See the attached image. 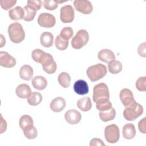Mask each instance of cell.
Wrapping results in <instances>:
<instances>
[{
	"label": "cell",
	"mask_w": 146,
	"mask_h": 146,
	"mask_svg": "<svg viewBox=\"0 0 146 146\" xmlns=\"http://www.w3.org/2000/svg\"><path fill=\"white\" fill-rule=\"evenodd\" d=\"M7 31L9 38L13 43H21L25 38V33L23 27L18 22L11 23L9 26Z\"/></svg>",
	"instance_id": "cell-1"
},
{
	"label": "cell",
	"mask_w": 146,
	"mask_h": 146,
	"mask_svg": "<svg viewBox=\"0 0 146 146\" xmlns=\"http://www.w3.org/2000/svg\"><path fill=\"white\" fill-rule=\"evenodd\" d=\"M87 75L91 82H96L105 76L107 73L106 66L101 63L90 66L86 71Z\"/></svg>",
	"instance_id": "cell-2"
},
{
	"label": "cell",
	"mask_w": 146,
	"mask_h": 146,
	"mask_svg": "<svg viewBox=\"0 0 146 146\" xmlns=\"http://www.w3.org/2000/svg\"><path fill=\"white\" fill-rule=\"evenodd\" d=\"M143 113V108L136 101L125 107L123 111V116L128 121H133Z\"/></svg>",
	"instance_id": "cell-3"
},
{
	"label": "cell",
	"mask_w": 146,
	"mask_h": 146,
	"mask_svg": "<svg viewBox=\"0 0 146 146\" xmlns=\"http://www.w3.org/2000/svg\"><path fill=\"white\" fill-rule=\"evenodd\" d=\"M89 34L87 30L81 29L79 30L71 40L72 47L75 49H80L84 46L88 42Z\"/></svg>",
	"instance_id": "cell-4"
},
{
	"label": "cell",
	"mask_w": 146,
	"mask_h": 146,
	"mask_svg": "<svg viewBox=\"0 0 146 146\" xmlns=\"http://www.w3.org/2000/svg\"><path fill=\"white\" fill-rule=\"evenodd\" d=\"M93 100L96 101L102 99H110V93L108 86L104 83H100L95 85L93 89Z\"/></svg>",
	"instance_id": "cell-5"
},
{
	"label": "cell",
	"mask_w": 146,
	"mask_h": 146,
	"mask_svg": "<svg viewBox=\"0 0 146 146\" xmlns=\"http://www.w3.org/2000/svg\"><path fill=\"white\" fill-rule=\"evenodd\" d=\"M105 139L110 143H115L118 141L120 137L119 127L114 124L107 125L104 129Z\"/></svg>",
	"instance_id": "cell-6"
},
{
	"label": "cell",
	"mask_w": 146,
	"mask_h": 146,
	"mask_svg": "<svg viewBox=\"0 0 146 146\" xmlns=\"http://www.w3.org/2000/svg\"><path fill=\"white\" fill-rule=\"evenodd\" d=\"M56 19L53 15L50 13H41L38 18L39 25L43 27L51 28L55 25Z\"/></svg>",
	"instance_id": "cell-7"
},
{
	"label": "cell",
	"mask_w": 146,
	"mask_h": 146,
	"mask_svg": "<svg viewBox=\"0 0 146 146\" xmlns=\"http://www.w3.org/2000/svg\"><path fill=\"white\" fill-rule=\"evenodd\" d=\"M60 18L63 23L72 22L74 19V10L72 6L70 5L62 6L60 9Z\"/></svg>",
	"instance_id": "cell-8"
},
{
	"label": "cell",
	"mask_w": 146,
	"mask_h": 146,
	"mask_svg": "<svg viewBox=\"0 0 146 146\" xmlns=\"http://www.w3.org/2000/svg\"><path fill=\"white\" fill-rule=\"evenodd\" d=\"M74 5L76 11L84 14H90L93 10V6L88 0H75Z\"/></svg>",
	"instance_id": "cell-9"
},
{
	"label": "cell",
	"mask_w": 146,
	"mask_h": 146,
	"mask_svg": "<svg viewBox=\"0 0 146 146\" xmlns=\"http://www.w3.org/2000/svg\"><path fill=\"white\" fill-rule=\"evenodd\" d=\"M41 64L43 70L48 74H54L56 70V63L54 61L53 56L49 53H47L46 58Z\"/></svg>",
	"instance_id": "cell-10"
},
{
	"label": "cell",
	"mask_w": 146,
	"mask_h": 146,
	"mask_svg": "<svg viewBox=\"0 0 146 146\" xmlns=\"http://www.w3.org/2000/svg\"><path fill=\"white\" fill-rule=\"evenodd\" d=\"M16 64V60L6 51L0 52V65L6 68H12Z\"/></svg>",
	"instance_id": "cell-11"
},
{
	"label": "cell",
	"mask_w": 146,
	"mask_h": 146,
	"mask_svg": "<svg viewBox=\"0 0 146 146\" xmlns=\"http://www.w3.org/2000/svg\"><path fill=\"white\" fill-rule=\"evenodd\" d=\"M64 118L68 123L70 124H76L81 120L82 115L76 110L71 109L65 113Z\"/></svg>",
	"instance_id": "cell-12"
},
{
	"label": "cell",
	"mask_w": 146,
	"mask_h": 146,
	"mask_svg": "<svg viewBox=\"0 0 146 146\" xmlns=\"http://www.w3.org/2000/svg\"><path fill=\"white\" fill-rule=\"evenodd\" d=\"M119 97L121 103L125 107L135 101L132 92L128 88L122 89L120 91Z\"/></svg>",
	"instance_id": "cell-13"
},
{
	"label": "cell",
	"mask_w": 146,
	"mask_h": 146,
	"mask_svg": "<svg viewBox=\"0 0 146 146\" xmlns=\"http://www.w3.org/2000/svg\"><path fill=\"white\" fill-rule=\"evenodd\" d=\"M66 103L64 98L62 97H57L54 99L50 105L51 110L55 112L62 111L66 107Z\"/></svg>",
	"instance_id": "cell-14"
},
{
	"label": "cell",
	"mask_w": 146,
	"mask_h": 146,
	"mask_svg": "<svg viewBox=\"0 0 146 146\" xmlns=\"http://www.w3.org/2000/svg\"><path fill=\"white\" fill-rule=\"evenodd\" d=\"M74 90L78 95H83L88 93L89 88L87 82L83 80H78L74 84Z\"/></svg>",
	"instance_id": "cell-15"
},
{
	"label": "cell",
	"mask_w": 146,
	"mask_h": 146,
	"mask_svg": "<svg viewBox=\"0 0 146 146\" xmlns=\"http://www.w3.org/2000/svg\"><path fill=\"white\" fill-rule=\"evenodd\" d=\"M98 59L106 63H109L110 62L115 59V55L114 53L109 49H103L100 50L98 54Z\"/></svg>",
	"instance_id": "cell-16"
},
{
	"label": "cell",
	"mask_w": 146,
	"mask_h": 146,
	"mask_svg": "<svg viewBox=\"0 0 146 146\" xmlns=\"http://www.w3.org/2000/svg\"><path fill=\"white\" fill-rule=\"evenodd\" d=\"M17 95L22 99L27 98L31 93V90L30 86L27 84H21L17 86L15 90Z\"/></svg>",
	"instance_id": "cell-17"
},
{
	"label": "cell",
	"mask_w": 146,
	"mask_h": 146,
	"mask_svg": "<svg viewBox=\"0 0 146 146\" xmlns=\"http://www.w3.org/2000/svg\"><path fill=\"white\" fill-rule=\"evenodd\" d=\"M9 15L11 19L18 21L23 19L25 16V11L21 6H16L9 11Z\"/></svg>",
	"instance_id": "cell-18"
},
{
	"label": "cell",
	"mask_w": 146,
	"mask_h": 146,
	"mask_svg": "<svg viewBox=\"0 0 146 146\" xmlns=\"http://www.w3.org/2000/svg\"><path fill=\"white\" fill-rule=\"evenodd\" d=\"M122 133L123 137L126 139H132L136 135V129L135 125L132 123L125 124L123 127Z\"/></svg>",
	"instance_id": "cell-19"
},
{
	"label": "cell",
	"mask_w": 146,
	"mask_h": 146,
	"mask_svg": "<svg viewBox=\"0 0 146 146\" xmlns=\"http://www.w3.org/2000/svg\"><path fill=\"white\" fill-rule=\"evenodd\" d=\"M31 83L34 88L38 90L45 89L47 85V80L42 76H36L34 77L32 79Z\"/></svg>",
	"instance_id": "cell-20"
},
{
	"label": "cell",
	"mask_w": 146,
	"mask_h": 146,
	"mask_svg": "<svg viewBox=\"0 0 146 146\" xmlns=\"http://www.w3.org/2000/svg\"><path fill=\"white\" fill-rule=\"evenodd\" d=\"M54 41V36L50 32H43L40 37V42L42 46L44 47L52 46Z\"/></svg>",
	"instance_id": "cell-21"
},
{
	"label": "cell",
	"mask_w": 146,
	"mask_h": 146,
	"mask_svg": "<svg viewBox=\"0 0 146 146\" xmlns=\"http://www.w3.org/2000/svg\"><path fill=\"white\" fill-rule=\"evenodd\" d=\"M33 75V68L27 64L22 66L19 70L20 78L25 80H30Z\"/></svg>",
	"instance_id": "cell-22"
},
{
	"label": "cell",
	"mask_w": 146,
	"mask_h": 146,
	"mask_svg": "<svg viewBox=\"0 0 146 146\" xmlns=\"http://www.w3.org/2000/svg\"><path fill=\"white\" fill-rule=\"evenodd\" d=\"M77 107L82 111H88L92 107V103L89 97H83L79 99L77 103Z\"/></svg>",
	"instance_id": "cell-23"
},
{
	"label": "cell",
	"mask_w": 146,
	"mask_h": 146,
	"mask_svg": "<svg viewBox=\"0 0 146 146\" xmlns=\"http://www.w3.org/2000/svg\"><path fill=\"white\" fill-rule=\"evenodd\" d=\"M42 100V95L38 92H33L27 98V103L32 106H36L40 104Z\"/></svg>",
	"instance_id": "cell-24"
},
{
	"label": "cell",
	"mask_w": 146,
	"mask_h": 146,
	"mask_svg": "<svg viewBox=\"0 0 146 146\" xmlns=\"http://www.w3.org/2000/svg\"><path fill=\"white\" fill-rule=\"evenodd\" d=\"M99 117L100 119L103 121H108L113 120L116 116V111L114 108H111V109L105 111H100Z\"/></svg>",
	"instance_id": "cell-25"
},
{
	"label": "cell",
	"mask_w": 146,
	"mask_h": 146,
	"mask_svg": "<svg viewBox=\"0 0 146 146\" xmlns=\"http://www.w3.org/2000/svg\"><path fill=\"white\" fill-rule=\"evenodd\" d=\"M95 103L96 108L99 111H107L112 107V103L109 100V99H102L98 100Z\"/></svg>",
	"instance_id": "cell-26"
},
{
	"label": "cell",
	"mask_w": 146,
	"mask_h": 146,
	"mask_svg": "<svg viewBox=\"0 0 146 146\" xmlns=\"http://www.w3.org/2000/svg\"><path fill=\"white\" fill-rule=\"evenodd\" d=\"M108 68L110 73L112 74H117L121 71L122 64L118 60H113L108 63Z\"/></svg>",
	"instance_id": "cell-27"
},
{
	"label": "cell",
	"mask_w": 146,
	"mask_h": 146,
	"mask_svg": "<svg viewBox=\"0 0 146 146\" xmlns=\"http://www.w3.org/2000/svg\"><path fill=\"white\" fill-rule=\"evenodd\" d=\"M58 80L62 87L63 88H68L70 85L71 77L68 73L62 72L58 75Z\"/></svg>",
	"instance_id": "cell-28"
},
{
	"label": "cell",
	"mask_w": 146,
	"mask_h": 146,
	"mask_svg": "<svg viewBox=\"0 0 146 146\" xmlns=\"http://www.w3.org/2000/svg\"><path fill=\"white\" fill-rule=\"evenodd\" d=\"M47 55V53L40 49H34L31 53V57L33 59L39 63H42Z\"/></svg>",
	"instance_id": "cell-29"
},
{
	"label": "cell",
	"mask_w": 146,
	"mask_h": 146,
	"mask_svg": "<svg viewBox=\"0 0 146 146\" xmlns=\"http://www.w3.org/2000/svg\"><path fill=\"white\" fill-rule=\"evenodd\" d=\"M22 130L25 137L28 139H34L36 138L38 135L37 129L33 124L26 127Z\"/></svg>",
	"instance_id": "cell-30"
},
{
	"label": "cell",
	"mask_w": 146,
	"mask_h": 146,
	"mask_svg": "<svg viewBox=\"0 0 146 146\" xmlns=\"http://www.w3.org/2000/svg\"><path fill=\"white\" fill-rule=\"evenodd\" d=\"M23 9L25 11V16L23 19L27 22L33 21L35 16L36 11L28 5L25 6Z\"/></svg>",
	"instance_id": "cell-31"
},
{
	"label": "cell",
	"mask_w": 146,
	"mask_h": 146,
	"mask_svg": "<svg viewBox=\"0 0 146 146\" xmlns=\"http://www.w3.org/2000/svg\"><path fill=\"white\" fill-rule=\"evenodd\" d=\"M55 44L58 50L61 51L65 50L68 46V40L63 39L60 35H58L55 38Z\"/></svg>",
	"instance_id": "cell-32"
},
{
	"label": "cell",
	"mask_w": 146,
	"mask_h": 146,
	"mask_svg": "<svg viewBox=\"0 0 146 146\" xmlns=\"http://www.w3.org/2000/svg\"><path fill=\"white\" fill-rule=\"evenodd\" d=\"M19 126L22 129H23L26 127L33 124V120L32 117L28 115H24L22 116L19 121Z\"/></svg>",
	"instance_id": "cell-33"
},
{
	"label": "cell",
	"mask_w": 146,
	"mask_h": 146,
	"mask_svg": "<svg viewBox=\"0 0 146 146\" xmlns=\"http://www.w3.org/2000/svg\"><path fill=\"white\" fill-rule=\"evenodd\" d=\"M73 34L74 31L71 27H66L61 30L60 36L63 39L68 40L73 36Z\"/></svg>",
	"instance_id": "cell-34"
},
{
	"label": "cell",
	"mask_w": 146,
	"mask_h": 146,
	"mask_svg": "<svg viewBox=\"0 0 146 146\" xmlns=\"http://www.w3.org/2000/svg\"><path fill=\"white\" fill-rule=\"evenodd\" d=\"M43 7L48 10H55L58 6V3L56 1L53 0H44L42 2Z\"/></svg>",
	"instance_id": "cell-35"
},
{
	"label": "cell",
	"mask_w": 146,
	"mask_h": 146,
	"mask_svg": "<svg viewBox=\"0 0 146 146\" xmlns=\"http://www.w3.org/2000/svg\"><path fill=\"white\" fill-rule=\"evenodd\" d=\"M145 83H146V77L142 76L138 78L136 82V87L140 91H145Z\"/></svg>",
	"instance_id": "cell-36"
},
{
	"label": "cell",
	"mask_w": 146,
	"mask_h": 146,
	"mask_svg": "<svg viewBox=\"0 0 146 146\" xmlns=\"http://www.w3.org/2000/svg\"><path fill=\"white\" fill-rule=\"evenodd\" d=\"M16 3V0H2L1 2V6L4 10H7L15 5Z\"/></svg>",
	"instance_id": "cell-37"
},
{
	"label": "cell",
	"mask_w": 146,
	"mask_h": 146,
	"mask_svg": "<svg viewBox=\"0 0 146 146\" xmlns=\"http://www.w3.org/2000/svg\"><path fill=\"white\" fill-rule=\"evenodd\" d=\"M27 5L28 6L31 7L36 11L40 10V9L42 7V5H43L42 1L39 0H35V1H27Z\"/></svg>",
	"instance_id": "cell-38"
},
{
	"label": "cell",
	"mask_w": 146,
	"mask_h": 146,
	"mask_svg": "<svg viewBox=\"0 0 146 146\" xmlns=\"http://www.w3.org/2000/svg\"><path fill=\"white\" fill-rule=\"evenodd\" d=\"M138 53L140 56L143 57H145L146 56V50H145V43L144 42L140 44L138 47Z\"/></svg>",
	"instance_id": "cell-39"
},
{
	"label": "cell",
	"mask_w": 146,
	"mask_h": 146,
	"mask_svg": "<svg viewBox=\"0 0 146 146\" xmlns=\"http://www.w3.org/2000/svg\"><path fill=\"white\" fill-rule=\"evenodd\" d=\"M145 117L143 118V119L140 120L138 124L139 131L143 133H145Z\"/></svg>",
	"instance_id": "cell-40"
},
{
	"label": "cell",
	"mask_w": 146,
	"mask_h": 146,
	"mask_svg": "<svg viewBox=\"0 0 146 146\" xmlns=\"http://www.w3.org/2000/svg\"><path fill=\"white\" fill-rule=\"evenodd\" d=\"M90 146H95V145H105L103 141L99 138H94L92 139L90 143Z\"/></svg>",
	"instance_id": "cell-41"
}]
</instances>
